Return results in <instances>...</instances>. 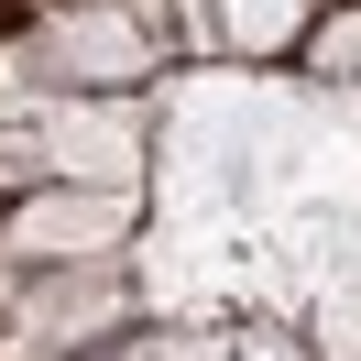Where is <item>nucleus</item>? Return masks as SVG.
Returning <instances> with one entry per match:
<instances>
[{
    "mask_svg": "<svg viewBox=\"0 0 361 361\" xmlns=\"http://www.w3.org/2000/svg\"><path fill=\"white\" fill-rule=\"evenodd\" d=\"M317 0H219V44L230 55H285L295 33H307Z\"/></svg>",
    "mask_w": 361,
    "mask_h": 361,
    "instance_id": "3",
    "label": "nucleus"
},
{
    "mask_svg": "<svg viewBox=\"0 0 361 361\" xmlns=\"http://www.w3.org/2000/svg\"><path fill=\"white\" fill-rule=\"evenodd\" d=\"M55 176V142L44 132H0V197H33Z\"/></svg>",
    "mask_w": 361,
    "mask_h": 361,
    "instance_id": "5",
    "label": "nucleus"
},
{
    "mask_svg": "<svg viewBox=\"0 0 361 361\" xmlns=\"http://www.w3.org/2000/svg\"><path fill=\"white\" fill-rule=\"evenodd\" d=\"M295 55H307L317 77H361V0H317L307 33H295Z\"/></svg>",
    "mask_w": 361,
    "mask_h": 361,
    "instance_id": "4",
    "label": "nucleus"
},
{
    "mask_svg": "<svg viewBox=\"0 0 361 361\" xmlns=\"http://www.w3.org/2000/svg\"><path fill=\"white\" fill-rule=\"evenodd\" d=\"M121 230H132V186H88V197H44L33 186L23 219L0 230V252L23 274H77V263H110Z\"/></svg>",
    "mask_w": 361,
    "mask_h": 361,
    "instance_id": "1",
    "label": "nucleus"
},
{
    "mask_svg": "<svg viewBox=\"0 0 361 361\" xmlns=\"http://www.w3.org/2000/svg\"><path fill=\"white\" fill-rule=\"evenodd\" d=\"M164 339H132V329H110V339H88V350H66V361H154Z\"/></svg>",
    "mask_w": 361,
    "mask_h": 361,
    "instance_id": "6",
    "label": "nucleus"
},
{
    "mask_svg": "<svg viewBox=\"0 0 361 361\" xmlns=\"http://www.w3.org/2000/svg\"><path fill=\"white\" fill-rule=\"evenodd\" d=\"M33 55H44L55 77H88V88H132V77H154V33L121 11V0H55V11H33Z\"/></svg>",
    "mask_w": 361,
    "mask_h": 361,
    "instance_id": "2",
    "label": "nucleus"
}]
</instances>
